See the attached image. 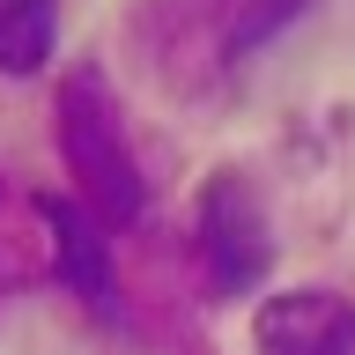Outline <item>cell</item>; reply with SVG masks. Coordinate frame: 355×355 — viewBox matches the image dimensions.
I'll use <instances>...</instances> for the list:
<instances>
[{"label":"cell","instance_id":"obj_4","mask_svg":"<svg viewBox=\"0 0 355 355\" xmlns=\"http://www.w3.org/2000/svg\"><path fill=\"white\" fill-rule=\"evenodd\" d=\"M44 222H52V259H60V282L89 304L111 296V244H104V215H89L82 200H44Z\"/></svg>","mask_w":355,"mask_h":355},{"label":"cell","instance_id":"obj_6","mask_svg":"<svg viewBox=\"0 0 355 355\" xmlns=\"http://www.w3.org/2000/svg\"><path fill=\"white\" fill-rule=\"evenodd\" d=\"M304 15V0H237V15H230V52H252V44H266L282 22Z\"/></svg>","mask_w":355,"mask_h":355},{"label":"cell","instance_id":"obj_3","mask_svg":"<svg viewBox=\"0 0 355 355\" xmlns=\"http://www.w3.org/2000/svg\"><path fill=\"white\" fill-rule=\"evenodd\" d=\"M252 340H259V355H355V311L333 288L266 296Z\"/></svg>","mask_w":355,"mask_h":355},{"label":"cell","instance_id":"obj_5","mask_svg":"<svg viewBox=\"0 0 355 355\" xmlns=\"http://www.w3.org/2000/svg\"><path fill=\"white\" fill-rule=\"evenodd\" d=\"M60 44V0H0V74H37Z\"/></svg>","mask_w":355,"mask_h":355},{"label":"cell","instance_id":"obj_2","mask_svg":"<svg viewBox=\"0 0 355 355\" xmlns=\"http://www.w3.org/2000/svg\"><path fill=\"white\" fill-rule=\"evenodd\" d=\"M200 252H207V274H215L222 296L259 288L266 259H274V237H266L259 193H252L237 171L215 178V185H207V200H200Z\"/></svg>","mask_w":355,"mask_h":355},{"label":"cell","instance_id":"obj_1","mask_svg":"<svg viewBox=\"0 0 355 355\" xmlns=\"http://www.w3.org/2000/svg\"><path fill=\"white\" fill-rule=\"evenodd\" d=\"M60 155L82 200L96 207L104 222H133L141 215V171H133V148H126V126H119V104L96 74H74L60 89Z\"/></svg>","mask_w":355,"mask_h":355}]
</instances>
